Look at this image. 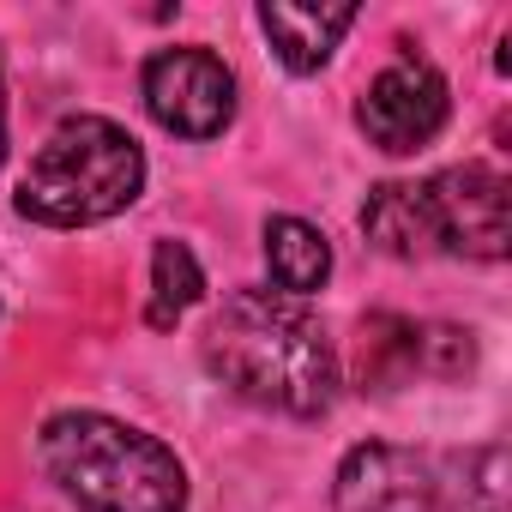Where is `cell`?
I'll use <instances>...</instances> for the list:
<instances>
[{
  "label": "cell",
  "instance_id": "cell-2",
  "mask_svg": "<svg viewBox=\"0 0 512 512\" xmlns=\"http://www.w3.org/2000/svg\"><path fill=\"white\" fill-rule=\"evenodd\" d=\"M37 458L85 512H187L181 458L157 434L103 410L49 416L37 434Z\"/></svg>",
  "mask_w": 512,
  "mask_h": 512
},
{
  "label": "cell",
  "instance_id": "cell-7",
  "mask_svg": "<svg viewBox=\"0 0 512 512\" xmlns=\"http://www.w3.org/2000/svg\"><path fill=\"white\" fill-rule=\"evenodd\" d=\"M332 506L338 512H440V476L422 452L368 440L344 452L332 476Z\"/></svg>",
  "mask_w": 512,
  "mask_h": 512
},
{
  "label": "cell",
  "instance_id": "cell-1",
  "mask_svg": "<svg viewBox=\"0 0 512 512\" xmlns=\"http://www.w3.org/2000/svg\"><path fill=\"white\" fill-rule=\"evenodd\" d=\"M199 356L217 386L260 410L320 416L338 398V350L320 314L278 290H235L211 314Z\"/></svg>",
  "mask_w": 512,
  "mask_h": 512
},
{
  "label": "cell",
  "instance_id": "cell-5",
  "mask_svg": "<svg viewBox=\"0 0 512 512\" xmlns=\"http://www.w3.org/2000/svg\"><path fill=\"white\" fill-rule=\"evenodd\" d=\"M428 211H434V241L452 260H506L512 223H506V175L488 163H458L422 181Z\"/></svg>",
  "mask_w": 512,
  "mask_h": 512
},
{
  "label": "cell",
  "instance_id": "cell-3",
  "mask_svg": "<svg viewBox=\"0 0 512 512\" xmlns=\"http://www.w3.org/2000/svg\"><path fill=\"white\" fill-rule=\"evenodd\" d=\"M145 187V151L103 115H67L19 181V217L49 229H85L127 211Z\"/></svg>",
  "mask_w": 512,
  "mask_h": 512
},
{
  "label": "cell",
  "instance_id": "cell-12",
  "mask_svg": "<svg viewBox=\"0 0 512 512\" xmlns=\"http://www.w3.org/2000/svg\"><path fill=\"white\" fill-rule=\"evenodd\" d=\"M0 163H7V67H0Z\"/></svg>",
  "mask_w": 512,
  "mask_h": 512
},
{
  "label": "cell",
  "instance_id": "cell-11",
  "mask_svg": "<svg viewBox=\"0 0 512 512\" xmlns=\"http://www.w3.org/2000/svg\"><path fill=\"white\" fill-rule=\"evenodd\" d=\"M199 296H205V272H199V260H193V247H187V241H157V253H151V308H145V320H151L157 332H169V326H181V314H187Z\"/></svg>",
  "mask_w": 512,
  "mask_h": 512
},
{
  "label": "cell",
  "instance_id": "cell-9",
  "mask_svg": "<svg viewBox=\"0 0 512 512\" xmlns=\"http://www.w3.org/2000/svg\"><path fill=\"white\" fill-rule=\"evenodd\" d=\"M350 25H356V7H290V0H266L260 7V31L272 37L290 73H320Z\"/></svg>",
  "mask_w": 512,
  "mask_h": 512
},
{
  "label": "cell",
  "instance_id": "cell-6",
  "mask_svg": "<svg viewBox=\"0 0 512 512\" xmlns=\"http://www.w3.org/2000/svg\"><path fill=\"white\" fill-rule=\"evenodd\" d=\"M446 79L422 61V55H398L356 103V121L368 133V145L392 151V157H410L422 151L440 127H446Z\"/></svg>",
  "mask_w": 512,
  "mask_h": 512
},
{
  "label": "cell",
  "instance_id": "cell-4",
  "mask_svg": "<svg viewBox=\"0 0 512 512\" xmlns=\"http://www.w3.org/2000/svg\"><path fill=\"white\" fill-rule=\"evenodd\" d=\"M145 109L175 139H217L235 121V73L211 49H157L139 73Z\"/></svg>",
  "mask_w": 512,
  "mask_h": 512
},
{
  "label": "cell",
  "instance_id": "cell-8",
  "mask_svg": "<svg viewBox=\"0 0 512 512\" xmlns=\"http://www.w3.org/2000/svg\"><path fill=\"white\" fill-rule=\"evenodd\" d=\"M362 235L386 253V260H434V211L422 181H380L362 205Z\"/></svg>",
  "mask_w": 512,
  "mask_h": 512
},
{
  "label": "cell",
  "instance_id": "cell-10",
  "mask_svg": "<svg viewBox=\"0 0 512 512\" xmlns=\"http://www.w3.org/2000/svg\"><path fill=\"white\" fill-rule=\"evenodd\" d=\"M266 266H272L278 296L308 302L332 278V241L308 217H266Z\"/></svg>",
  "mask_w": 512,
  "mask_h": 512
}]
</instances>
